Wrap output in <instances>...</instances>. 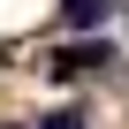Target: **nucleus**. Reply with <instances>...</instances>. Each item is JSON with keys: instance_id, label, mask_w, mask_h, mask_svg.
Masks as SVG:
<instances>
[{"instance_id": "1", "label": "nucleus", "mask_w": 129, "mask_h": 129, "mask_svg": "<svg viewBox=\"0 0 129 129\" xmlns=\"http://www.w3.org/2000/svg\"><path fill=\"white\" fill-rule=\"evenodd\" d=\"M99 61H114V53H106V46H69V53H53L46 69H53V76H84V69H99Z\"/></svg>"}, {"instance_id": "2", "label": "nucleus", "mask_w": 129, "mask_h": 129, "mask_svg": "<svg viewBox=\"0 0 129 129\" xmlns=\"http://www.w3.org/2000/svg\"><path fill=\"white\" fill-rule=\"evenodd\" d=\"M106 8H114V0H61V15H69L76 30H99V23H106Z\"/></svg>"}, {"instance_id": "3", "label": "nucleus", "mask_w": 129, "mask_h": 129, "mask_svg": "<svg viewBox=\"0 0 129 129\" xmlns=\"http://www.w3.org/2000/svg\"><path fill=\"white\" fill-rule=\"evenodd\" d=\"M38 129H84V114H69V106H61V114H38Z\"/></svg>"}]
</instances>
